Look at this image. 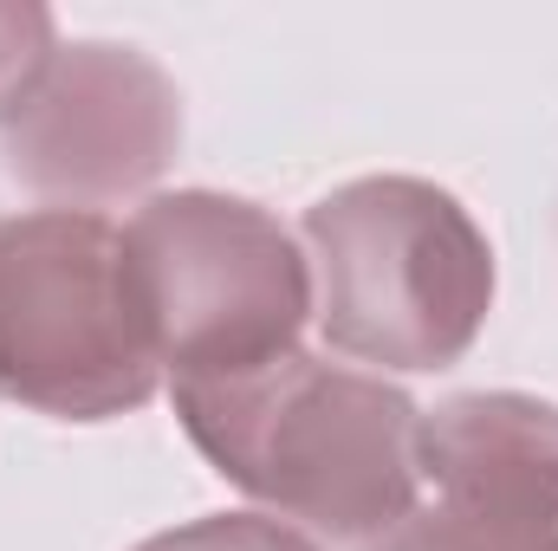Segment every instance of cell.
Here are the masks:
<instances>
[{"mask_svg": "<svg viewBox=\"0 0 558 551\" xmlns=\"http://www.w3.org/2000/svg\"><path fill=\"white\" fill-rule=\"evenodd\" d=\"M169 396L221 480L338 546H377L422 506V409L377 370L286 351Z\"/></svg>", "mask_w": 558, "mask_h": 551, "instance_id": "cell-1", "label": "cell"}, {"mask_svg": "<svg viewBox=\"0 0 558 551\" xmlns=\"http://www.w3.org/2000/svg\"><path fill=\"white\" fill-rule=\"evenodd\" d=\"M312 318L351 364L448 370L494 311V247L474 215L422 175H364L305 208Z\"/></svg>", "mask_w": 558, "mask_h": 551, "instance_id": "cell-2", "label": "cell"}, {"mask_svg": "<svg viewBox=\"0 0 558 551\" xmlns=\"http://www.w3.org/2000/svg\"><path fill=\"white\" fill-rule=\"evenodd\" d=\"M162 390L124 228L92 208L0 221V396L52 421H111Z\"/></svg>", "mask_w": 558, "mask_h": 551, "instance_id": "cell-3", "label": "cell"}, {"mask_svg": "<svg viewBox=\"0 0 558 551\" xmlns=\"http://www.w3.org/2000/svg\"><path fill=\"white\" fill-rule=\"evenodd\" d=\"M124 260L169 383L234 377L299 351L312 260L267 208L215 188L149 195L124 221Z\"/></svg>", "mask_w": 558, "mask_h": 551, "instance_id": "cell-4", "label": "cell"}, {"mask_svg": "<svg viewBox=\"0 0 558 551\" xmlns=\"http://www.w3.org/2000/svg\"><path fill=\"white\" fill-rule=\"evenodd\" d=\"M7 169L59 201V208H105L149 188L182 149V91L169 72L118 39L59 46L33 98L0 124Z\"/></svg>", "mask_w": 558, "mask_h": 551, "instance_id": "cell-5", "label": "cell"}, {"mask_svg": "<svg viewBox=\"0 0 558 551\" xmlns=\"http://www.w3.org/2000/svg\"><path fill=\"white\" fill-rule=\"evenodd\" d=\"M428 513L481 546H533L558 532V409L513 390H474L416 434Z\"/></svg>", "mask_w": 558, "mask_h": 551, "instance_id": "cell-6", "label": "cell"}, {"mask_svg": "<svg viewBox=\"0 0 558 551\" xmlns=\"http://www.w3.org/2000/svg\"><path fill=\"white\" fill-rule=\"evenodd\" d=\"M52 59H59L52 13L26 7V0H0V124L33 98V85L46 78Z\"/></svg>", "mask_w": 558, "mask_h": 551, "instance_id": "cell-7", "label": "cell"}, {"mask_svg": "<svg viewBox=\"0 0 558 551\" xmlns=\"http://www.w3.org/2000/svg\"><path fill=\"white\" fill-rule=\"evenodd\" d=\"M137 551H318L299 526L267 519V513H208L195 526H175V532H156Z\"/></svg>", "mask_w": 558, "mask_h": 551, "instance_id": "cell-8", "label": "cell"}, {"mask_svg": "<svg viewBox=\"0 0 558 551\" xmlns=\"http://www.w3.org/2000/svg\"><path fill=\"white\" fill-rule=\"evenodd\" d=\"M533 551H558V532H553V539H539V546H533Z\"/></svg>", "mask_w": 558, "mask_h": 551, "instance_id": "cell-9", "label": "cell"}]
</instances>
